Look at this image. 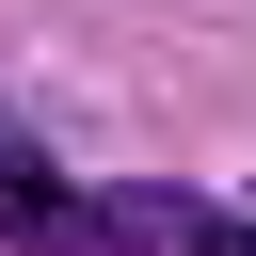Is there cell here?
<instances>
[{"instance_id":"obj_2","label":"cell","mask_w":256,"mask_h":256,"mask_svg":"<svg viewBox=\"0 0 256 256\" xmlns=\"http://www.w3.org/2000/svg\"><path fill=\"white\" fill-rule=\"evenodd\" d=\"M192 256H256V192H224V208L192 192Z\"/></svg>"},{"instance_id":"obj_1","label":"cell","mask_w":256,"mask_h":256,"mask_svg":"<svg viewBox=\"0 0 256 256\" xmlns=\"http://www.w3.org/2000/svg\"><path fill=\"white\" fill-rule=\"evenodd\" d=\"M0 240L16 256H80V176L32 144V112H0Z\"/></svg>"}]
</instances>
